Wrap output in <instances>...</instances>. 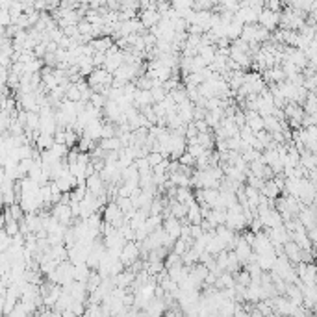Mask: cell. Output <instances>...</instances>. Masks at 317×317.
Masks as SVG:
<instances>
[{
    "label": "cell",
    "instance_id": "cell-5",
    "mask_svg": "<svg viewBox=\"0 0 317 317\" xmlns=\"http://www.w3.org/2000/svg\"><path fill=\"white\" fill-rule=\"evenodd\" d=\"M262 74H263V80H265L267 84H280V82L287 80L282 65H273V67H269L267 71H263Z\"/></svg>",
    "mask_w": 317,
    "mask_h": 317
},
{
    "label": "cell",
    "instance_id": "cell-2",
    "mask_svg": "<svg viewBox=\"0 0 317 317\" xmlns=\"http://www.w3.org/2000/svg\"><path fill=\"white\" fill-rule=\"evenodd\" d=\"M280 15L282 13L273 12V10H269V8H263L260 17H258V23L262 26H265L267 30L273 32L276 30V28H280Z\"/></svg>",
    "mask_w": 317,
    "mask_h": 317
},
{
    "label": "cell",
    "instance_id": "cell-21",
    "mask_svg": "<svg viewBox=\"0 0 317 317\" xmlns=\"http://www.w3.org/2000/svg\"><path fill=\"white\" fill-rule=\"evenodd\" d=\"M47 52H49V50H47V43H37L36 49H34V54H36V58H39V60H43Z\"/></svg>",
    "mask_w": 317,
    "mask_h": 317
},
{
    "label": "cell",
    "instance_id": "cell-22",
    "mask_svg": "<svg viewBox=\"0 0 317 317\" xmlns=\"http://www.w3.org/2000/svg\"><path fill=\"white\" fill-rule=\"evenodd\" d=\"M167 2H171V4H173V2H175V0H167Z\"/></svg>",
    "mask_w": 317,
    "mask_h": 317
},
{
    "label": "cell",
    "instance_id": "cell-14",
    "mask_svg": "<svg viewBox=\"0 0 317 317\" xmlns=\"http://www.w3.org/2000/svg\"><path fill=\"white\" fill-rule=\"evenodd\" d=\"M98 145L102 146L104 150H121L122 148V141L119 135H115V137H104V139H100V143Z\"/></svg>",
    "mask_w": 317,
    "mask_h": 317
},
{
    "label": "cell",
    "instance_id": "cell-8",
    "mask_svg": "<svg viewBox=\"0 0 317 317\" xmlns=\"http://www.w3.org/2000/svg\"><path fill=\"white\" fill-rule=\"evenodd\" d=\"M164 228L167 230V234L175 239H178L180 234H182V223H180V219H177L175 215L169 217V219H164Z\"/></svg>",
    "mask_w": 317,
    "mask_h": 317
},
{
    "label": "cell",
    "instance_id": "cell-15",
    "mask_svg": "<svg viewBox=\"0 0 317 317\" xmlns=\"http://www.w3.org/2000/svg\"><path fill=\"white\" fill-rule=\"evenodd\" d=\"M54 143H56L54 134H39V137L36 141V146L39 150H49V148L54 146Z\"/></svg>",
    "mask_w": 317,
    "mask_h": 317
},
{
    "label": "cell",
    "instance_id": "cell-19",
    "mask_svg": "<svg viewBox=\"0 0 317 317\" xmlns=\"http://www.w3.org/2000/svg\"><path fill=\"white\" fill-rule=\"evenodd\" d=\"M146 158H148V162H150V165H158V164H162V162H164L165 160V156L162 152H156V150H150V152H148V156H146Z\"/></svg>",
    "mask_w": 317,
    "mask_h": 317
},
{
    "label": "cell",
    "instance_id": "cell-12",
    "mask_svg": "<svg viewBox=\"0 0 317 317\" xmlns=\"http://www.w3.org/2000/svg\"><path fill=\"white\" fill-rule=\"evenodd\" d=\"M280 193H282V188L278 186V184L274 182L273 178L271 180H267L265 182V186H263V189H262V195H265L267 199H276V197H280Z\"/></svg>",
    "mask_w": 317,
    "mask_h": 317
},
{
    "label": "cell",
    "instance_id": "cell-10",
    "mask_svg": "<svg viewBox=\"0 0 317 317\" xmlns=\"http://www.w3.org/2000/svg\"><path fill=\"white\" fill-rule=\"evenodd\" d=\"M243 23L239 21V19L234 17V21H232L230 25H226V37L230 39V41H234V39H238V37H241V32H243Z\"/></svg>",
    "mask_w": 317,
    "mask_h": 317
},
{
    "label": "cell",
    "instance_id": "cell-1",
    "mask_svg": "<svg viewBox=\"0 0 317 317\" xmlns=\"http://www.w3.org/2000/svg\"><path fill=\"white\" fill-rule=\"evenodd\" d=\"M141 258V243L137 239H132V241H126V245L122 247V252H121V260L122 263L130 267L135 260H139Z\"/></svg>",
    "mask_w": 317,
    "mask_h": 317
},
{
    "label": "cell",
    "instance_id": "cell-13",
    "mask_svg": "<svg viewBox=\"0 0 317 317\" xmlns=\"http://www.w3.org/2000/svg\"><path fill=\"white\" fill-rule=\"evenodd\" d=\"M188 219L191 221V225H201L202 223L204 217H202V210L199 202H193V204L188 208Z\"/></svg>",
    "mask_w": 317,
    "mask_h": 317
},
{
    "label": "cell",
    "instance_id": "cell-9",
    "mask_svg": "<svg viewBox=\"0 0 317 317\" xmlns=\"http://www.w3.org/2000/svg\"><path fill=\"white\" fill-rule=\"evenodd\" d=\"M91 43L97 52H106V50L111 49V47L115 45V39H113V37H108V36H100V37L91 39Z\"/></svg>",
    "mask_w": 317,
    "mask_h": 317
},
{
    "label": "cell",
    "instance_id": "cell-20",
    "mask_svg": "<svg viewBox=\"0 0 317 317\" xmlns=\"http://www.w3.org/2000/svg\"><path fill=\"white\" fill-rule=\"evenodd\" d=\"M93 63H95V67H104V63H106V52H95V54H93Z\"/></svg>",
    "mask_w": 317,
    "mask_h": 317
},
{
    "label": "cell",
    "instance_id": "cell-18",
    "mask_svg": "<svg viewBox=\"0 0 317 317\" xmlns=\"http://www.w3.org/2000/svg\"><path fill=\"white\" fill-rule=\"evenodd\" d=\"M67 98L69 100H73V102H80V100H82V91L78 89L76 84H73V86L67 89Z\"/></svg>",
    "mask_w": 317,
    "mask_h": 317
},
{
    "label": "cell",
    "instance_id": "cell-7",
    "mask_svg": "<svg viewBox=\"0 0 317 317\" xmlns=\"http://www.w3.org/2000/svg\"><path fill=\"white\" fill-rule=\"evenodd\" d=\"M284 252H286V256L289 258L293 263L302 262V249L299 247V243H297V241L289 239L287 243H284Z\"/></svg>",
    "mask_w": 317,
    "mask_h": 317
},
{
    "label": "cell",
    "instance_id": "cell-17",
    "mask_svg": "<svg viewBox=\"0 0 317 317\" xmlns=\"http://www.w3.org/2000/svg\"><path fill=\"white\" fill-rule=\"evenodd\" d=\"M236 282H238V284H241V286H249L250 282H252V274H250L247 269H245V271H241V273L238 271V274H236Z\"/></svg>",
    "mask_w": 317,
    "mask_h": 317
},
{
    "label": "cell",
    "instance_id": "cell-11",
    "mask_svg": "<svg viewBox=\"0 0 317 317\" xmlns=\"http://www.w3.org/2000/svg\"><path fill=\"white\" fill-rule=\"evenodd\" d=\"M134 104L137 106V108H141V106H146V104H154V98H152V93H150V89H139V87H137Z\"/></svg>",
    "mask_w": 317,
    "mask_h": 317
},
{
    "label": "cell",
    "instance_id": "cell-6",
    "mask_svg": "<svg viewBox=\"0 0 317 317\" xmlns=\"http://www.w3.org/2000/svg\"><path fill=\"white\" fill-rule=\"evenodd\" d=\"M258 17H260V12H256L250 6H241L236 12V19H239L243 25H254V23H258Z\"/></svg>",
    "mask_w": 317,
    "mask_h": 317
},
{
    "label": "cell",
    "instance_id": "cell-16",
    "mask_svg": "<svg viewBox=\"0 0 317 317\" xmlns=\"http://www.w3.org/2000/svg\"><path fill=\"white\" fill-rule=\"evenodd\" d=\"M78 30H80V34H82V36H91L93 37V25L89 23V21H87L86 17H84L78 23ZM93 39H95V37H93Z\"/></svg>",
    "mask_w": 317,
    "mask_h": 317
},
{
    "label": "cell",
    "instance_id": "cell-4",
    "mask_svg": "<svg viewBox=\"0 0 317 317\" xmlns=\"http://www.w3.org/2000/svg\"><path fill=\"white\" fill-rule=\"evenodd\" d=\"M162 13L156 10V8H150V10H141V13H139V19H141V23L145 25V28L146 30H150L152 26H156L162 21Z\"/></svg>",
    "mask_w": 317,
    "mask_h": 317
},
{
    "label": "cell",
    "instance_id": "cell-3",
    "mask_svg": "<svg viewBox=\"0 0 317 317\" xmlns=\"http://www.w3.org/2000/svg\"><path fill=\"white\" fill-rule=\"evenodd\" d=\"M52 215H54L60 223H63V225H67V226L74 221L73 208H71V204H65V202L54 204V206H52Z\"/></svg>",
    "mask_w": 317,
    "mask_h": 317
}]
</instances>
